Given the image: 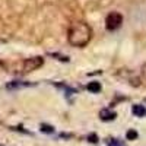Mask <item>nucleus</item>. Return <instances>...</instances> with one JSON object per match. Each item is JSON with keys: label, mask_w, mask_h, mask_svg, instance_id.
<instances>
[{"label": "nucleus", "mask_w": 146, "mask_h": 146, "mask_svg": "<svg viewBox=\"0 0 146 146\" xmlns=\"http://www.w3.org/2000/svg\"><path fill=\"white\" fill-rule=\"evenodd\" d=\"M131 111H133V114H135L136 117H145V115H146V108H145L143 105H140V104L133 105Z\"/></svg>", "instance_id": "nucleus-5"}, {"label": "nucleus", "mask_w": 146, "mask_h": 146, "mask_svg": "<svg viewBox=\"0 0 146 146\" xmlns=\"http://www.w3.org/2000/svg\"><path fill=\"white\" fill-rule=\"evenodd\" d=\"M126 137H127V140H135V139L137 137V131H136V130H129L127 135H126Z\"/></svg>", "instance_id": "nucleus-8"}, {"label": "nucleus", "mask_w": 146, "mask_h": 146, "mask_svg": "<svg viewBox=\"0 0 146 146\" xmlns=\"http://www.w3.org/2000/svg\"><path fill=\"white\" fill-rule=\"evenodd\" d=\"M115 113L114 111H110V110H101V113H100V117L105 121H110V120H114L115 118Z\"/></svg>", "instance_id": "nucleus-6"}, {"label": "nucleus", "mask_w": 146, "mask_h": 146, "mask_svg": "<svg viewBox=\"0 0 146 146\" xmlns=\"http://www.w3.org/2000/svg\"><path fill=\"white\" fill-rule=\"evenodd\" d=\"M88 139H89V140H91L92 143H96V142H98V140H96V136H95V135H91V136H89Z\"/></svg>", "instance_id": "nucleus-11"}, {"label": "nucleus", "mask_w": 146, "mask_h": 146, "mask_svg": "<svg viewBox=\"0 0 146 146\" xmlns=\"http://www.w3.org/2000/svg\"><path fill=\"white\" fill-rule=\"evenodd\" d=\"M34 83H29V82H21V80H13V82H9L6 85L7 89H18V88H25V86H31Z\"/></svg>", "instance_id": "nucleus-4"}, {"label": "nucleus", "mask_w": 146, "mask_h": 146, "mask_svg": "<svg viewBox=\"0 0 146 146\" xmlns=\"http://www.w3.org/2000/svg\"><path fill=\"white\" fill-rule=\"evenodd\" d=\"M92 38V28L86 22H73L67 31V41L73 47H85Z\"/></svg>", "instance_id": "nucleus-1"}, {"label": "nucleus", "mask_w": 146, "mask_h": 146, "mask_svg": "<svg viewBox=\"0 0 146 146\" xmlns=\"http://www.w3.org/2000/svg\"><path fill=\"white\" fill-rule=\"evenodd\" d=\"M41 131H44V133H53L54 127L48 126V124H41Z\"/></svg>", "instance_id": "nucleus-9"}, {"label": "nucleus", "mask_w": 146, "mask_h": 146, "mask_svg": "<svg viewBox=\"0 0 146 146\" xmlns=\"http://www.w3.org/2000/svg\"><path fill=\"white\" fill-rule=\"evenodd\" d=\"M121 23H123V15L118 12H111L105 19V28L108 31H115L121 27Z\"/></svg>", "instance_id": "nucleus-3"}, {"label": "nucleus", "mask_w": 146, "mask_h": 146, "mask_svg": "<svg viewBox=\"0 0 146 146\" xmlns=\"http://www.w3.org/2000/svg\"><path fill=\"white\" fill-rule=\"evenodd\" d=\"M86 88H88V91L92 92V94H98V92L101 91V83L96 82V80H94V82H89V83H88Z\"/></svg>", "instance_id": "nucleus-7"}, {"label": "nucleus", "mask_w": 146, "mask_h": 146, "mask_svg": "<svg viewBox=\"0 0 146 146\" xmlns=\"http://www.w3.org/2000/svg\"><path fill=\"white\" fill-rule=\"evenodd\" d=\"M108 146H124V145H121L117 139H108Z\"/></svg>", "instance_id": "nucleus-10"}, {"label": "nucleus", "mask_w": 146, "mask_h": 146, "mask_svg": "<svg viewBox=\"0 0 146 146\" xmlns=\"http://www.w3.org/2000/svg\"><path fill=\"white\" fill-rule=\"evenodd\" d=\"M44 64V58L42 57H31V58H25L21 63V73H29L34 72L36 69H40Z\"/></svg>", "instance_id": "nucleus-2"}]
</instances>
